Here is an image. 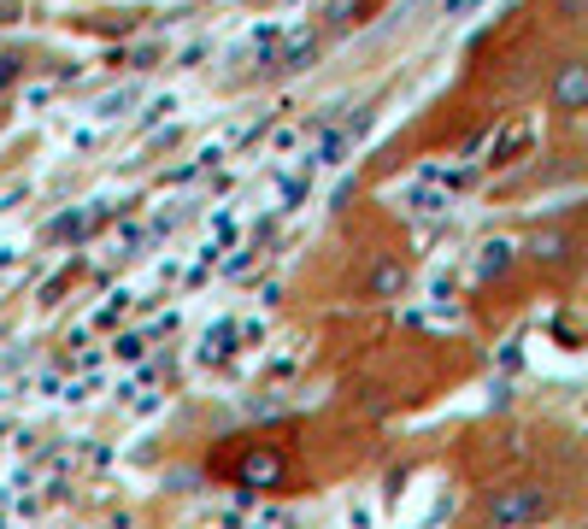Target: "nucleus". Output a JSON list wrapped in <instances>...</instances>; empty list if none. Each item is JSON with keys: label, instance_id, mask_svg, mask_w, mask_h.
Segmentation results:
<instances>
[{"label": "nucleus", "instance_id": "39448f33", "mask_svg": "<svg viewBox=\"0 0 588 529\" xmlns=\"http://www.w3.org/2000/svg\"><path fill=\"white\" fill-rule=\"evenodd\" d=\"M506 265H512V248H506V241H489V248H483V260H477L483 277H500Z\"/></svg>", "mask_w": 588, "mask_h": 529}, {"label": "nucleus", "instance_id": "423d86ee", "mask_svg": "<svg viewBox=\"0 0 588 529\" xmlns=\"http://www.w3.org/2000/svg\"><path fill=\"white\" fill-rule=\"evenodd\" d=\"M529 253H536V260H565V253H571V241L559 236V230H548V236H536V241H529Z\"/></svg>", "mask_w": 588, "mask_h": 529}, {"label": "nucleus", "instance_id": "6e6552de", "mask_svg": "<svg viewBox=\"0 0 588 529\" xmlns=\"http://www.w3.org/2000/svg\"><path fill=\"white\" fill-rule=\"evenodd\" d=\"M312 60V36H289V48H283V65H300Z\"/></svg>", "mask_w": 588, "mask_h": 529}, {"label": "nucleus", "instance_id": "f03ea898", "mask_svg": "<svg viewBox=\"0 0 588 529\" xmlns=\"http://www.w3.org/2000/svg\"><path fill=\"white\" fill-rule=\"evenodd\" d=\"M553 100H559V106H565V112L588 106V65H583V60L559 65V77H553Z\"/></svg>", "mask_w": 588, "mask_h": 529}, {"label": "nucleus", "instance_id": "7ed1b4c3", "mask_svg": "<svg viewBox=\"0 0 588 529\" xmlns=\"http://www.w3.org/2000/svg\"><path fill=\"white\" fill-rule=\"evenodd\" d=\"M529 141H536V124H529V118L506 124V130L495 136V165H512V160H518V153L529 148Z\"/></svg>", "mask_w": 588, "mask_h": 529}, {"label": "nucleus", "instance_id": "0eeeda50", "mask_svg": "<svg viewBox=\"0 0 588 529\" xmlns=\"http://www.w3.org/2000/svg\"><path fill=\"white\" fill-rule=\"evenodd\" d=\"M371 289H377V294H395V289H406V270H400V265H383L377 277H371Z\"/></svg>", "mask_w": 588, "mask_h": 529}, {"label": "nucleus", "instance_id": "9d476101", "mask_svg": "<svg viewBox=\"0 0 588 529\" xmlns=\"http://www.w3.org/2000/svg\"><path fill=\"white\" fill-rule=\"evenodd\" d=\"M83 230H89V218H83V212H71V218L53 224V236H83Z\"/></svg>", "mask_w": 588, "mask_h": 529}, {"label": "nucleus", "instance_id": "f257e3e1", "mask_svg": "<svg viewBox=\"0 0 588 529\" xmlns=\"http://www.w3.org/2000/svg\"><path fill=\"white\" fill-rule=\"evenodd\" d=\"M548 506L541 500V489H512V494H495V524H524V518H536V512Z\"/></svg>", "mask_w": 588, "mask_h": 529}, {"label": "nucleus", "instance_id": "20e7f679", "mask_svg": "<svg viewBox=\"0 0 588 529\" xmlns=\"http://www.w3.org/2000/svg\"><path fill=\"white\" fill-rule=\"evenodd\" d=\"M277 470H283L277 453H248V459H241V477L248 482H277Z\"/></svg>", "mask_w": 588, "mask_h": 529}, {"label": "nucleus", "instance_id": "1a4fd4ad", "mask_svg": "<svg viewBox=\"0 0 588 529\" xmlns=\"http://www.w3.org/2000/svg\"><path fill=\"white\" fill-rule=\"evenodd\" d=\"M18 77H24V60L18 53H0V89H12Z\"/></svg>", "mask_w": 588, "mask_h": 529}, {"label": "nucleus", "instance_id": "9b49d317", "mask_svg": "<svg viewBox=\"0 0 588 529\" xmlns=\"http://www.w3.org/2000/svg\"><path fill=\"white\" fill-rule=\"evenodd\" d=\"M577 12H583V0H565V18H577Z\"/></svg>", "mask_w": 588, "mask_h": 529}]
</instances>
